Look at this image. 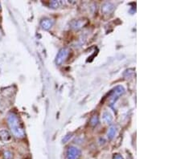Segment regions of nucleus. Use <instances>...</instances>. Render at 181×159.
Here are the masks:
<instances>
[{
    "mask_svg": "<svg viewBox=\"0 0 181 159\" xmlns=\"http://www.w3.org/2000/svg\"><path fill=\"white\" fill-rule=\"evenodd\" d=\"M7 122L12 134L17 138H23L25 137V132L23 125L19 121V117L14 112H10L7 116Z\"/></svg>",
    "mask_w": 181,
    "mask_h": 159,
    "instance_id": "1",
    "label": "nucleus"
},
{
    "mask_svg": "<svg viewBox=\"0 0 181 159\" xmlns=\"http://www.w3.org/2000/svg\"><path fill=\"white\" fill-rule=\"evenodd\" d=\"M125 92V89L121 85H118V86L115 87L114 89H113V91L111 92L110 96V100H109V102H110V105L111 107H113L115 103L117 102L119 97H120L122 95H123Z\"/></svg>",
    "mask_w": 181,
    "mask_h": 159,
    "instance_id": "2",
    "label": "nucleus"
},
{
    "mask_svg": "<svg viewBox=\"0 0 181 159\" xmlns=\"http://www.w3.org/2000/svg\"><path fill=\"white\" fill-rule=\"evenodd\" d=\"M70 53V50L67 48V47H64L60 50V52H58L56 58V63L57 65H61L62 63L66 60V59L68 58V56H69Z\"/></svg>",
    "mask_w": 181,
    "mask_h": 159,
    "instance_id": "3",
    "label": "nucleus"
},
{
    "mask_svg": "<svg viewBox=\"0 0 181 159\" xmlns=\"http://www.w3.org/2000/svg\"><path fill=\"white\" fill-rule=\"evenodd\" d=\"M80 156L81 150L74 146H70L66 153V159H78Z\"/></svg>",
    "mask_w": 181,
    "mask_h": 159,
    "instance_id": "4",
    "label": "nucleus"
},
{
    "mask_svg": "<svg viewBox=\"0 0 181 159\" xmlns=\"http://www.w3.org/2000/svg\"><path fill=\"white\" fill-rule=\"evenodd\" d=\"M88 23H89L88 20L85 19H77V20H73V21L71 22L70 26L74 30H80L85 26H86Z\"/></svg>",
    "mask_w": 181,
    "mask_h": 159,
    "instance_id": "5",
    "label": "nucleus"
},
{
    "mask_svg": "<svg viewBox=\"0 0 181 159\" xmlns=\"http://www.w3.org/2000/svg\"><path fill=\"white\" fill-rule=\"evenodd\" d=\"M53 24H54V22H53L52 19H49V18H44V19H43L41 20V22H40V27L44 30L48 31L53 26Z\"/></svg>",
    "mask_w": 181,
    "mask_h": 159,
    "instance_id": "6",
    "label": "nucleus"
},
{
    "mask_svg": "<svg viewBox=\"0 0 181 159\" xmlns=\"http://www.w3.org/2000/svg\"><path fill=\"white\" fill-rule=\"evenodd\" d=\"M114 9V5L110 2H105L103 5H102V7H101V11L103 12L105 15L107 14H110L111 12L113 11Z\"/></svg>",
    "mask_w": 181,
    "mask_h": 159,
    "instance_id": "7",
    "label": "nucleus"
},
{
    "mask_svg": "<svg viewBox=\"0 0 181 159\" xmlns=\"http://www.w3.org/2000/svg\"><path fill=\"white\" fill-rule=\"evenodd\" d=\"M0 139L2 141H7L11 139V135H10L9 132L6 130V129H1L0 130Z\"/></svg>",
    "mask_w": 181,
    "mask_h": 159,
    "instance_id": "8",
    "label": "nucleus"
},
{
    "mask_svg": "<svg viewBox=\"0 0 181 159\" xmlns=\"http://www.w3.org/2000/svg\"><path fill=\"white\" fill-rule=\"evenodd\" d=\"M103 120L107 124H110L113 121V117L109 112H105L103 113Z\"/></svg>",
    "mask_w": 181,
    "mask_h": 159,
    "instance_id": "9",
    "label": "nucleus"
},
{
    "mask_svg": "<svg viewBox=\"0 0 181 159\" xmlns=\"http://www.w3.org/2000/svg\"><path fill=\"white\" fill-rule=\"evenodd\" d=\"M116 133H117V129H116L115 126H111L110 128L108 131V138L109 139H113L114 138V136H115Z\"/></svg>",
    "mask_w": 181,
    "mask_h": 159,
    "instance_id": "10",
    "label": "nucleus"
},
{
    "mask_svg": "<svg viewBox=\"0 0 181 159\" xmlns=\"http://www.w3.org/2000/svg\"><path fill=\"white\" fill-rule=\"evenodd\" d=\"M98 116L97 114L94 115V116L91 117V119H90V125H91L92 126H95V125H97L98 124Z\"/></svg>",
    "mask_w": 181,
    "mask_h": 159,
    "instance_id": "11",
    "label": "nucleus"
},
{
    "mask_svg": "<svg viewBox=\"0 0 181 159\" xmlns=\"http://www.w3.org/2000/svg\"><path fill=\"white\" fill-rule=\"evenodd\" d=\"M61 2L60 1H56V0H53V1L50 2V7L52 8H58L61 6Z\"/></svg>",
    "mask_w": 181,
    "mask_h": 159,
    "instance_id": "12",
    "label": "nucleus"
},
{
    "mask_svg": "<svg viewBox=\"0 0 181 159\" xmlns=\"http://www.w3.org/2000/svg\"><path fill=\"white\" fill-rule=\"evenodd\" d=\"M3 157H4V159H12V154L10 151L7 150L3 153Z\"/></svg>",
    "mask_w": 181,
    "mask_h": 159,
    "instance_id": "13",
    "label": "nucleus"
},
{
    "mask_svg": "<svg viewBox=\"0 0 181 159\" xmlns=\"http://www.w3.org/2000/svg\"><path fill=\"white\" fill-rule=\"evenodd\" d=\"M71 138H72L71 134H68V135H66L65 137H64V138L62 141H63V143H66L68 141H69V139H70Z\"/></svg>",
    "mask_w": 181,
    "mask_h": 159,
    "instance_id": "14",
    "label": "nucleus"
},
{
    "mask_svg": "<svg viewBox=\"0 0 181 159\" xmlns=\"http://www.w3.org/2000/svg\"><path fill=\"white\" fill-rule=\"evenodd\" d=\"M113 159H124V158H123V157H122L121 154H114Z\"/></svg>",
    "mask_w": 181,
    "mask_h": 159,
    "instance_id": "15",
    "label": "nucleus"
}]
</instances>
